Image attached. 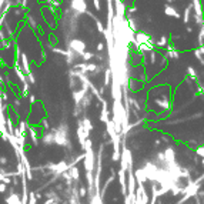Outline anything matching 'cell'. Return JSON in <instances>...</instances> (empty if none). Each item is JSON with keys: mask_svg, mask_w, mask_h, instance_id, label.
Segmentation results:
<instances>
[{"mask_svg": "<svg viewBox=\"0 0 204 204\" xmlns=\"http://www.w3.org/2000/svg\"><path fill=\"white\" fill-rule=\"evenodd\" d=\"M72 49H74L77 53H83V50H84V44H83L82 41H73L72 43Z\"/></svg>", "mask_w": 204, "mask_h": 204, "instance_id": "cell-1", "label": "cell"}, {"mask_svg": "<svg viewBox=\"0 0 204 204\" xmlns=\"http://www.w3.org/2000/svg\"><path fill=\"white\" fill-rule=\"evenodd\" d=\"M166 14H169V16H173V17H176V19H179L180 14H179V12H176L173 7H166Z\"/></svg>", "mask_w": 204, "mask_h": 204, "instance_id": "cell-2", "label": "cell"}]
</instances>
